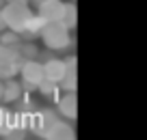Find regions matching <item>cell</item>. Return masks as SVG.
I'll list each match as a JSON object with an SVG mask.
<instances>
[{
	"label": "cell",
	"mask_w": 147,
	"mask_h": 140,
	"mask_svg": "<svg viewBox=\"0 0 147 140\" xmlns=\"http://www.w3.org/2000/svg\"><path fill=\"white\" fill-rule=\"evenodd\" d=\"M0 88H2V82H0Z\"/></svg>",
	"instance_id": "20"
},
{
	"label": "cell",
	"mask_w": 147,
	"mask_h": 140,
	"mask_svg": "<svg viewBox=\"0 0 147 140\" xmlns=\"http://www.w3.org/2000/svg\"><path fill=\"white\" fill-rule=\"evenodd\" d=\"M69 30H71V28H69L63 19H59V22H46V26L41 28L39 37H41V41L46 43V48L59 52V50L69 48V43H71Z\"/></svg>",
	"instance_id": "2"
},
{
	"label": "cell",
	"mask_w": 147,
	"mask_h": 140,
	"mask_svg": "<svg viewBox=\"0 0 147 140\" xmlns=\"http://www.w3.org/2000/svg\"><path fill=\"white\" fill-rule=\"evenodd\" d=\"M18 50H20V54H22L24 60H26V58H35V56H37V50H35V45H32V43H24V41H20Z\"/></svg>",
	"instance_id": "15"
},
{
	"label": "cell",
	"mask_w": 147,
	"mask_h": 140,
	"mask_svg": "<svg viewBox=\"0 0 147 140\" xmlns=\"http://www.w3.org/2000/svg\"><path fill=\"white\" fill-rule=\"evenodd\" d=\"M30 2H32V5H35V7H39V5H43L46 0H30Z\"/></svg>",
	"instance_id": "18"
},
{
	"label": "cell",
	"mask_w": 147,
	"mask_h": 140,
	"mask_svg": "<svg viewBox=\"0 0 147 140\" xmlns=\"http://www.w3.org/2000/svg\"><path fill=\"white\" fill-rule=\"evenodd\" d=\"M37 13L41 15L46 22H59L65 15V2L63 0H46L43 5L37 7Z\"/></svg>",
	"instance_id": "7"
},
{
	"label": "cell",
	"mask_w": 147,
	"mask_h": 140,
	"mask_svg": "<svg viewBox=\"0 0 147 140\" xmlns=\"http://www.w3.org/2000/svg\"><path fill=\"white\" fill-rule=\"evenodd\" d=\"M20 76H22L24 84H26L28 88H37V86L46 80L43 63H39V60H35V58H26L22 63V67H20Z\"/></svg>",
	"instance_id": "5"
},
{
	"label": "cell",
	"mask_w": 147,
	"mask_h": 140,
	"mask_svg": "<svg viewBox=\"0 0 147 140\" xmlns=\"http://www.w3.org/2000/svg\"><path fill=\"white\" fill-rule=\"evenodd\" d=\"M7 30V22H5V15H2V9H0V32Z\"/></svg>",
	"instance_id": "17"
},
{
	"label": "cell",
	"mask_w": 147,
	"mask_h": 140,
	"mask_svg": "<svg viewBox=\"0 0 147 140\" xmlns=\"http://www.w3.org/2000/svg\"><path fill=\"white\" fill-rule=\"evenodd\" d=\"M63 22L67 24L69 28H76V22H78V11L74 7V2H65V15H63Z\"/></svg>",
	"instance_id": "12"
},
{
	"label": "cell",
	"mask_w": 147,
	"mask_h": 140,
	"mask_svg": "<svg viewBox=\"0 0 147 140\" xmlns=\"http://www.w3.org/2000/svg\"><path fill=\"white\" fill-rule=\"evenodd\" d=\"M37 88H39V93H41L43 97H48V99H54V101H59V93L63 88H61V84L59 82H52V80H43L41 84L37 86Z\"/></svg>",
	"instance_id": "10"
},
{
	"label": "cell",
	"mask_w": 147,
	"mask_h": 140,
	"mask_svg": "<svg viewBox=\"0 0 147 140\" xmlns=\"http://www.w3.org/2000/svg\"><path fill=\"white\" fill-rule=\"evenodd\" d=\"M22 97V84L15 82L13 78H7L2 80V88H0V101L11 104V101H18Z\"/></svg>",
	"instance_id": "9"
},
{
	"label": "cell",
	"mask_w": 147,
	"mask_h": 140,
	"mask_svg": "<svg viewBox=\"0 0 147 140\" xmlns=\"http://www.w3.org/2000/svg\"><path fill=\"white\" fill-rule=\"evenodd\" d=\"M7 117H9V110L0 108V136H2V131H5V127H7Z\"/></svg>",
	"instance_id": "16"
},
{
	"label": "cell",
	"mask_w": 147,
	"mask_h": 140,
	"mask_svg": "<svg viewBox=\"0 0 147 140\" xmlns=\"http://www.w3.org/2000/svg\"><path fill=\"white\" fill-rule=\"evenodd\" d=\"M32 134L41 136V138H74V129L65 123L61 114L52 110H39L32 112Z\"/></svg>",
	"instance_id": "1"
},
{
	"label": "cell",
	"mask_w": 147,
	"mask_h": 140,
	"mask_svg": "<svg viewBox=\"0 0 147 140\" xmlns=\"http://www.w3.org/2000/svg\"><path fill=\"white\" fill-rule=\"evenodd\" d=\"M24 58L20 54L18 45H2L0 43V80L13 78L15 73H20Z\"/></svg>",
	"instance_id": "4"
},
{
	"label": "cell",
	"mask_w": 147,
	"mask_h": 140,
	"mask_svg": "<svg viewBox=\"0 0 147 140\" xmlns=\"http://www.w3.org/2000/svg\"><path fill=\"white\" fill-rule=\"evenodd\" d=\"M61 88L63 90H76V58L67 60V73H65L63 82H61Z\"/></svg>",
	"instance_id": "11"
},
{
	"label": "cell",
	"mask_w": 147,
	"mask_h": 140,
	"mask_svg": "<svg viewBox=\"0 0 147 140\" xmlns=\"http://www.w3.org/2000/svg\"><path fill=\"white\" fill-rule=\"evenodd\" d=\"M0 43H2V45H18L20 43V32L11 30V28L2 30V32H0Z\"/></svg>",
	"instance_id": "14"
},
{
	"label": "cell",
	"mask_w": 147,
	"mask_h": 140,
	"mask_svg": "<svg viewBox=\"0 0 147 140\" xmlns=\"http://www.w3.org/2000/svg\"><path fill=\"white\" fill-rule=\"evenodd\" d=\"M2 15H5V22H7V28L15 32H26V26H28V19L32 17V11L28 7V2H5L2 7Z\"/></svg>",
	"instance_id": "3"
},
{
	"label": "cell",
	"mask_w": 147,
	"mask_h": 140,
	"mask_svg": "<svg viewBox=\"0 0 147 140\" xmlns=\"http://www.w3.org/2000/svg\"><path fill=\"white\" fill-rule=\"evenodd\" d=\"M43 71H46V80L52 82H63L65 73H67V60H61V58H48L43 63Z\"/></svg>",
	"instance_id": "8"
},
{
	"label": "cell",
	"mask_w": 147,
	"mask_h": 140,
	"mask_svg": "<svg viewBox=\"0 0 147 140\" xmlns=\"http://www.w3.org/2000/svg\"><path fill=\"white\" fill-rule=\"evenodd\" d=\"M5 2H30V0H5Z\"/></svg>",
	"instance_id": "19"
},
{
	"label": "cell",
	"mask_w": 147,
	"mask_h": 140,
	"mask_svg": "<svg viewBox=\"0 0 147 140\" xmlns=\"http://www.w3.org/2000/svg\"><path fill=\"white\" fill-rule=\"evenodd\" d=\"M46 26V19L41 17L39 13H35L30 19H28V26H26V32L28 35H39L41 32V28Z\"/></svg>",
	"instance_id": "13"
},
{
	"label": "cell",
	"mask_w": 147,
	"mask_h": 140,
	"mask_svg": "<svg viewBox=\"0 0 147 140\" xmlns=\"http://www.w3.org/2000/svg\"><path fill=\"white\" fill-rule=\"evenodd\" d=\"M56 110L63 119H69L74 121L76 119V110H78V97H76V90H63V95L56 101Z\"/></svg>",
	"instance_id": "6"
}]
</instances>
